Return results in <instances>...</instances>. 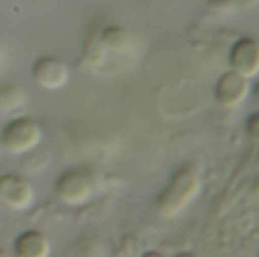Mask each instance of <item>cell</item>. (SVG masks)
<instances>
[{"label":"cell","mask_w":259,"mask_h":257,"mask_svg":"<svg viewBox=\"0 0 259 257\" xmlns=\"http://www.w3.org/2000/svg\"><path fill=\"white\" fill-rule=\"evenodd\" d=\"M42 139L41 126L29 118L18 117L6 123L0 133L2 147L12 155H23L36 147Z\"/></svg>","instance_id":"7a4b0ae2"},{"label":"cell","mask_w":259,"mask_h":257,"mask_svg":"<svg viewBox=\"0 0 259 257\" xmlns=\"http://www.w3.org/2000/svg\"><path fill=\"white\" fill-rule=\"evenodd\" d=\"M32 77L38 86L49 91H55L62 88L68 82L70 70L61 58L46 55L33 62Z\"/></svg>","instance_id":"277c9868"},{"label":"cell","mask_w":259,"mask_h":257,"mask_svg":"<svg viewBox=\"0 0 259 257\" xmlns=\"http://www.w3.org/2000/svg\"><path fill=\"white\" fill-rule=\"evenodd\" d=\"M82 55L85 62L91 67H100L106 62L108 48L102 41L99 26H93L88 29L82 45Z\"/></svg>","instance_id":"9c48e42d"},{"label":"cell","mask_w":259,"mask_h":257,"mask_svg":"<svg viewBox=\"0 0 259 257\" xmlns=\"http://www.w3.org/2000/svg\"><path fill=\"white\" fill-rule=\"evenodd\" d=\"M5 256H8V253H6L5 250H2V248H0V257H5Z\"/></svg>","instance_id":"7c38bea8"},{"label":"cell","mask_w":259,"mask_h":257,"mask_svg":"<svg viewBox=\"0 0 259 257\" xmlns=\"http://www.w3.org/2000/svg\"><path fill=\"white\" fill-rule=\"evenodd\" d=\"M0 201L14 211H24L33 203V189L30 183L17 174L0 176Z\"/></svg>","instance_id":"8992f818"},{"label":"cell","mask_w":259,"mask_h":257,"mask_svg":"<svg viewBox=\"0 0 259 257\" xmlns=\"http://www.w3.org/2000/svg\"><path fill=\"white\" fill-rule=\"evenodd\" d=\"M202 179L191 165L181 167L158 194L155 200L156 211L164 218H175L181 215L200 194Z\"/></svg>","instance_id":"6da1fadb"},{"label":"cell","mask_w":259,"mask_h":257,"mask_svg":"<svg viewBox=\"0 0 259 257\" xmlns=\"http://www.w3.org/2000/svg\"><path fill=\"white\" fill-rule=\"evenodd\" d=\"M231 68L246 76L247 79L255 77L259 71V47L253 38L238 39L229 53Z\"/></svg>","instance_id":"52a82bcc"},{"label":"cell","mask_w":259,"mask_h":257,"mask_svg":"<svg viewBox=\"0 0 259 257\" xmlns=\"http://www.w3.org/2000/svg\"><path fill=\"white\" fill-rule=\"evenodd\" d=\"M100 36L106 48L111 52H115L118 55H127L134 50V38L121 26L111 24L100 27Z\"/></svg>","instance_id":"30bf717a"},{"label":"cell","mask_w":259,"mask_h":257,"mask_svg":"<svg viewBox=\"0 0 259 257\" xmlns=\"http://www.w3.org/2000/svg\"><path fill=\"white\" fill-rule=\"evenodd\" d=\"M56 197L68 206L85 204L93 195V183L83 170H67L55 182Z\"/></svg>","instance_id":"3957f363"},{"label":"cell","mask_w":259,"mask_h":257,"mask_svg":"<svg viewBox=\"0 0 259 257\" xmlns=\"http://www.w3.org/2000/svg\"><path fill=\"white\" fill-rule=\"evenodd\" d=\"M24 103V91L12 83L0 85V112H9Z\"/></svg>","instance_id":"8fae6325"},{"label":"cell","mask_w":259,"mask_h":257,"mask_svg":"<svg viewBox=\"0 0 259 257\" xmlns=\"http://www.w3.org/2000/svg\"><path fill=\"white\" fill-rule=\"evenodd\" d=\"M14 250L18 257H47L50 254V242L44 233L27 230L15 239Z\"/></svg>","instance_id":"ba28073f"},{"label":"cell","mask_w":259,"mask_h":257,"mask_svg":"<svg viewBox=\"0 0 259 257\" xmlns=\"http://www.w3.org/2000/svg\"><path fill=\"white\" fill-rule=\"evenodd\" d=\"M250 92V82L246 76L229 70L220 76L215 85V98L223 108L240 106Z\"/></svg>","instance_id":"5b68a950"}]
</instances>
